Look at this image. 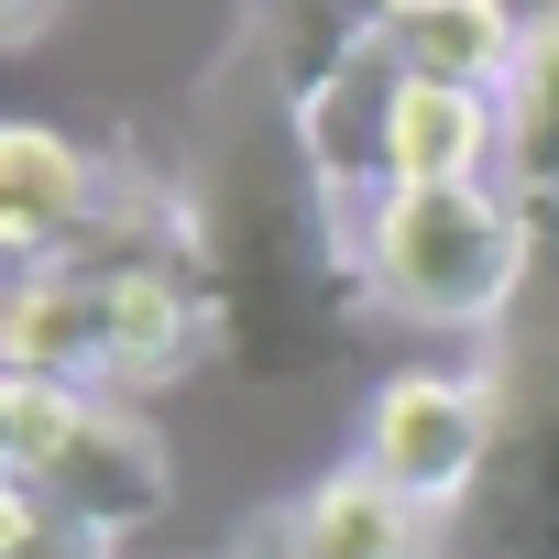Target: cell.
<instances>
[{
  "mask_svg": "<svg viewBox=\"0 0 559 559\" xmlns=\"http://www.w3.org/2000/svg\"><path fill=\"white\" fill-rule=\"evenodd\" d=\"M198 241H209V319L241 373H319L341 352V330L373 308L341 176L319 165L297 88L263 56L230 78V99L209 121Z\"/></svg>",
  "mask_w": 559,
  "mask_h": 559,
  "instance_id": "1",
  "label": "cell"
},
{
  "mask_svg": "<svg viewBox=\"0 0 559 559\" xmlns=\"http://www.w3.org/2000/svg\"><path fill=\"white\" fill-rule=\"evenodd\" d=\"M373 308L417 330H504L515 297L537 286V241L548 219L504 198L493 176H439V187H373L352 209Z\"/></svg>",
  "mask_w": 559,
  "mask_h": 559,
  "instance_id": "2",
  "label": "cell"
},
{
  "mask_svg": "<svg viewBox=\"0 0 559 559\" xmlns=\"http://www.w3.org/2000/svg\"><path fill=\"white\" fill-rule=\"evenodd\" d=\"M493 559H559V230L493 341V461L461 504Z\"/></svg>",
  "mask_w": 559,
  "mask_h": 559,
  "instance_id": "3",
  "label": "cell"
},
{
  "mask_svg": "<svg viewBox=\"0 0 559 559\" xmlns=\"http://www.w3.org/2000/svg\"><path fill=\"white\" fill-rule=\"evenodd\" d=\"M483 461H493V373H395L362 417V472L428 515L472 504Z\"/></svg>",
  "mask_w": 559,
  "mask_h": 559,
  "instance_id": "4",
  "label": "cell"
},
{
  "mask_svg": "<svg viewBox=\"0 0 559 559\" xmlns=\"http://www.w3.org/2000/svg\"><path fill=\"white\" fill-rule=\"evenodd\" d=\"M23 483H45L56 493V515L67 526H88V537H143L165 504H176V461H165V439L132 417V406H110V395H88L78 406V428L56 439V461L45 472H23Z\"/></svg>",
  "mask_w": 559,
  "mask_h": 559,
  "instance_id": "5",
  "label": "cell"
},
{
  "mask_svg": "<svg viewBox=\"0 0 559 559\" xmlns=\"http://www.w3.org/2000/svg\"><path fill=\"white\" fill-rule=\"evenodd\" d=\"M241 548H263V559H428L439 548V515L406 504L395 483H373L362 461H341L297 504H263Z\"/></svg>",
  "mask_w": 559,
  "mask_h": 559,
  "instance_id": "6",
  "label": "cell"
},
{
  "mask_svg": "<svg viewBox=\"0 0 559 559\" xmlns=\"http://www.w3.org/2000/svg\"><path fill=\"white\" fill-rule=\"evenodd\" d=\"M99 352H110V308H99V274L34 263L12 274V308H0V373H56L99 395Z\"/></svg>",
  "mask_w": 559,
  "mask_h": 559,
  "instance_id": "7",
  "label": "cell"
},
{
  "mask_svg": "<svg viewBox=\"0 0 559 559\" xmlns=\"http://www.w3.org/2000/svg\"><path fill=\"white\" fill-rule=\"evenodd\" d=\"M88 198H99V165L56 121H12V132H0V252H12V274L45 263L88 219Z\"/></svg>",
  "mask_w": 559,
  "mask_h": 559,
  "instance_id": "8",
  "label": "cell"
},
{
  "mask_svg": "<svg viewBox=\"0 0 559 559\" xmlns=\"http://www.w3.org/2000/svg\"><path fill=\"white\" fill-rule=\"evenodd\" d=\"M384 56H395L406 78L504 88V78H515V56H526V23L504 12V0H439V12H417V23H395V34H384Z\"/></svg>",
  "mask_w": 559,
  "mask_h": 559,
  "instance_id": "9",
  "label": "cell"
},
{
  "mask_svg": "<svg viewBox=\"0 0 559 559\" xmlns=\"http://www.w3.org/2000/svg\"><path fill=\"white\" fill-rule=\"evenodd\" d=\"M493 99H504V198H526L548 219L559 209V12L526 23V56Z\"/></svg>",
  "mask_w": 559,
  "mask_h": 559,
  "instance_id": "10",
  "label": "cell"
},
{
  "mask_svg": "<svg viewBox=\"0 0 559 559\" xmlns=\"http://www.w3.org/2000/svg\"><path fill=\"white\" fill-rule=\"evenodd\" d=\"M78 406H88V384L0 373V461H12V472H45V461H56V439L78 428Z\"/></svg>",
  "mask_w": 559,
  "mask_h": 559,
  "instance_id": "11",
  "label": "cell"
},
{
  "mask_svg": "<svg viewBox=\"0 0 559 559\" xmlns=\"http://www.w3.org/2000/svg\"><path fill=\"white\" fill-rule=\"evenodd\" d=\"M45 12H56V0H12V45H34V34H45Z\"/></svg>",
  "mask_w": 559,
  "mask_h": 559,
  "instance_id": "12",
  "label": "cell"
},
{
  "mask_svg": "<svg viewBox=\"0 0 559 559\" xmlns=\"http://www.w3.org/2000/svg\"><path fill=\"white\" fill-rule=\"evenodd\" d=\"M417 12H439V0H373V23L395 34V23H417Z\"/></svg>",
  "mask_w": 559,
  "mask_h": 559,
  "instance_id": "13",
  "label": "cell"
},
{
  "mask_svg": "<svg viewBox=\"0 0 559 559\" xmlns=\"http://www.w3.org/2000/svg\"><path fill=\"white\" fill-rule=\"evenodd\" d=\"M241 559H263V548H241Z\"/></svg>",
  "mask_w": 559,
  "mask_h": 559,
  "instance_id": "14",
  "label": "cell"
}]
</instances>
